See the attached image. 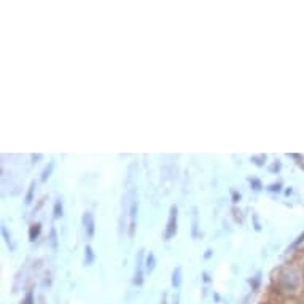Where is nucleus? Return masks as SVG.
Here are the masks:
<instances>
[{
  "label": "nucleus",
  "instance_id": "obj_2",
  "mask_svg": "<svg viewBox=\"0 0 304 304\" xmlns=\"http://www.w3.org/2000/svg\"><path fill=\"white\" fill-rule=\"evenodd\" d=\"M177 232V207L172 206L171 207V214H169V220H167V228H166V240L171 239Z\"/></svg>",
  "mask_w": 304,
  "mask_h": 304
},
{
  "label": "nucleus",
  "instance_id": "obj_7",
  "mask_svg": "<svg viewBox=\"0 0 304 304\" xmlns=\"http://www.w3.org/2000/svg\"><path fill=\"white\" fill-rule=\"evenodd\" d=\"M40 229H41L40 223L32 225V228H31V231H29V239H31V240H35V237L40 234Z\"/></svg>",
  "mask_w": 304,
  "mask_h": 304
},
{
  "label": "nucleus",
  "instance_id": "obj_15",
  "mask_svg": "<svg viewBox=\"0 0 304 304\" xmlns=\"http://www.w3.org/2000/svg\"><path fill=\"white\" fill-rule=\"evenodd\" d=\"M51 239H53V245L56 247V231L54 229L51 231Z\"/></svg>",
  "mask_w": 304,
  "mask_h": 304
},
{
  "label": "nucleus",
  "instance_id": "obj_8",
  "mask_svg": "<svg viewBox=\"0 0 304 304\" xmlns=\"http://www.w3.org/2000/svg\"><path fill=\"white\" fill-rule=\"evenodd\" d=\"M147 271H153L154 269V255H153V252H150V255H148V258H147Z\"/></svg>",
  "mask_w": 304,
  "mask_h": 304
},
{
  "label": "nucleus",
  "instance_id": "obj_9",
  "mask_svg": "<svg viewBox=\"0 0 304 304\" xmlns=\"http://www.w3.org/2000/svg\"><path fill=\"white\" fill-rule=\"evenodd\" d=\"M61 215H62V204H61V199H58L54 204V217L59 218Z\"/></svg>",
  "mask_w": 304,
  "mask_h": 304
},
{
  "label": "nucleus",
  "instance_id": "obj_1",
  "mask_svg": "<svg viewBox=\"0 0 304 304\" xmlns=\"http://www.w3.org/2000/svg\"><path fill=\"white\" fill-rule=\"evenodd\" d=\"M279 282H280V285H282V288H285V290H290V292H292V290H295L296 287H298V284H300V275H298V272H296L295 269H284L280 272V279H279Z\"/></svg>",
  "mask_w": 304,
  "mask_h": 304
},
{
  "label": "nucleus",
  "instance_id": "obj_16",
  "mask_svg": "<svg viewBox=\"0 0 304 304\" xmlns=\"http://www.w3.org/2000/svg\"><path fill=\"white\" fill-rule=\"evenodd\" d=\"M269 190H271V191H275V190H279V185H271Z\"/></svg>",
  "mask_w": 304,
  "mask_h": 304
},
{
  "label": "nucleus",
  "instance_id": "obj_4",
  "mask_svg": "<svg viewBox=\"0 0 304 304\" xmlns=\"http://www.w3.org/2000/svg\"><path fill=\"white\" fill-rule=\"evenodd\" d=\"M142 258H144V250L139 252L137 255V263H136V275H134V284L140 285L144 282V272H142Z\"/></svg>",
  "mask_w": 304,
  "mask_h": 304
},
{
  "label": "nucleus",
  "instance_id": "obj_3",
  "mask_svg": "<svg viewBox=\"0 0 304 304\" xmlns=\"http://www.w3.org/2000/svg\"><path fill=\"white\" fill-rule=\"evenodd\" d=\"M83 226H84V231H86V236L88 239H93L94 236V215L91 212H86L83 215Z\"/></svg>",
  "mask_w": 304,
  "mask_h": 304
},
{
  "label": "nucleus",
  "instance_id": "obj_13",
  "mask_svg": "<svg viewBox=\"0 0 304 304\" xmlns=\"http://www.w3.org/2000/svg\"><path fill=\"white\" fill-rule=\"evenodd\" d=\"M23 304H34V296H32V293H31V292L26 295V298H24Z\"/></svg>",
  "mask_w": 304,
  "mask_h": 304
},
{
  "label": "nucleus",
  "instance_id": "obj_6",
  "mask_svg": "<svg viewBox=\"0 0 304 304\" xmlns=\"http://www.w3.org/2000/svg\"><path fill=\"white\" fill-rule=\"evenodd\" d=\"M180 274H182L180 267H175L174 272H172V285L174 287H180Z\"/></svg>",
  "mask_w": 304,
  "mask_h": 304
},
{
  "label": "nucleus",
  "instance_id": "obj_10",
  "mask_svg": "<svg viewBox=\"0 0 304 304\" xmlns=\"http://www.w3.org/2000/svg\"><path fill=\"white\" fill-rule=\"evenodd\" d=\"M94 260V255H93V250H91V247L88 245L86 247V265H91Z\"/></svg>",
  "mask_w": 304,
  "mask_h": 304
},
{
  "label": "nucleus",
  "instance_id": "obj_12",
  "mask_svg": "<svg viewBox=\"0 0 304 304\" xmlns=\"http://www.w3.org/2000/svg\"><path fill=\"white\" fill-rule=\"evenodd\" d=\"M34 187H35V183L32 182L31 183V188H29V193H27V196H26V202L29 204L31 201H32V193H34Z\"/></svg>",
  "mask_w": 304,
  "mask_h": 304
},
{
  "label": "nucleus",
  "instance_id": "obj_14",
  "mask_svg": "<svg viewBox=\"0 0 304 304\" xmlns=\"http://www.w3.org/2000/svg\"><path fill=\"white\" fill-rule=\"evenodd\" d=\"M303 240H304V234H303V236H300V237H298V240H296V242H295L292 247H296V245H298L300 242H303Z\"/></svg>",
  "mask_w": 304,
  "mask_h": 304
},
{
  "label": "nucleus",
  "instance_id": "obj_5",
  "mask_svg": "<svg viewBox=\"0 0 304 304\" xmlns=\"http://www.w3.org/2000/svg\"><path fill=\"white\" fill-rule=\"evenodd\" d=\"M129 217H131V229H129V236H134V231H136V217H137V199L132 196L131 199V206H129Z\"/></svg>",
  "mask_w": 304,
  "mask_h": 304
},
{
  "label": "nucleus",
  "instance_id": "obj_11",
  "mask_svg": "<svg viewBox=\"0 0 304 304\" xmlns=\"http://www.w3.org/2000/svg\"><path fill=\"white\" fill-rule=\"evenodd\" d=\"M53 166H54L53 162H49V166H48V167L45 169V171H43V175H41V180H43V182H45V180L48 179V177H49V174H51V169H53Z\"/></svg>",
  "mask_w": 304,
  "mask_h": 304
}]
</instances>
